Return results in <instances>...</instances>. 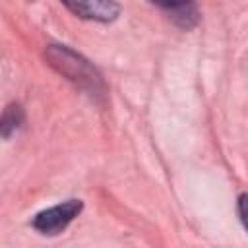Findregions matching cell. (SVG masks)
<instances>
[{
	"label": "cell",
	"instance_id": "6da1fadb",
	"mask_svg": "<svg viewBox=\"0 0 248 248\" xmlns=\"http://www.w3.org/2000/svg\"><path fill=\"white\" fill-rule=\"evenodd\" d=\"M46 58L50 60V64L60 74H64L76 85L87 87L91 91H97L101 87V76L95 72V68L85 58H81L79 54L70 50L68 46H64V45H50L46 48Z\"/></svg>",
	"mask_w": 248,
	"mask_h": 248
},
{
	"label": "cell",
	"instance_id": "7a4b0ae2",
	"mask_svg": "<svg viewBox=\"0 0 248 248\" xmlns=\"http://www.w3.org/2000/svg\"><path fill=\"white\" fill-rule=\"evenodd\" d=\"M81 202L79 200H68V202H62L58 205H52L41 213H37L33 217V227L41 232V234H58L62 232L72 221L74 217H78V213L81 211Z\"/></svg>",
	"mask_w": 248,
	"mask_h": 248
},
{
	"label": "cell",
	"instance_id": "3957f363",
	"mask_svg": "<svg viewBox=\"0 0 248 248\" xmlns=\"http://www.w3.org/2000/svg\"><path fill=\"white\" fill-rule=\"evenodd\" d=\"M72 14L91 21H112L120 14V6L114 0H60Z\"/></svg>",
	"mask_w": 248,
	"mask_h": 248
},
{
	"label": "cell",
	"instance_id": "277c9868",
	"mask_svg": "<svg viewBox=\"0 0 248 248\" xmlns=\"http://www.w3.org/2000/svg\"><path fill=\"white\" fill-rule=\"evenodd\" d=\"M23 120V112L17 105H10L6 110H4V116H2V134L4 138H10L12 132H16V128L21 124Z\"/></svg>",
	"mask_w": 248,
	"mask_h": 248
},
{
	"label": "cell",
	"instance_id": "5b68a950",
	"mask_svg": "<svg viewBox=\"0 0 248 248\" xmlns=\"http://www.w3.org/2000/svg\"><path fill=\"white\" fill-rule=\"evenodd\" d=\"M149 2L155 4V6L167 8V10H182V8H186L192 0H149Z\"/></svg>",
	"mask_w": 248,
	"mask_h": 248
},
{
	"label": "cell",
	"instance_id": "8992f818",
	"mask_svg": "<svg viewBox=\"0 0 248 248\" xmlns=\"http://www.w3.org/2000/svg\"><path fill=\"white\" fill-rule=\"evenodd\" d=\"M238 215H240V221H242L244 229L248 231V194H242L238 198Z\"/></svg>",
	"mask_w": 248,
	"mask_h": 248
}]
</instances>
